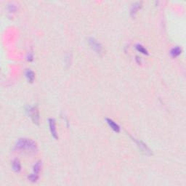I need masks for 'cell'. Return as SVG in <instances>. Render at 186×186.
Instances as JSON below:
<instances>
[{"instance_id":"cell-9","label":"cell","mask_w":186,"mask_h":186,"mask_svg":"<svg viewBox=\"0 0 186 186\" xmlns=\"http://www.w3.org/2000/svg\"><path fill=\"white\" fill-rule=\"evenodd\" d=\"M41 170H42V161H39L34 164L33 168V173L32 174H35L36 176H39V172H40Z\"/></svg>"},{"instance_id":"cell-4","label":"cell","mask_w":186,"mask_h":186,"mask_svg":"<svg viewBox=\"0 0 186 186\" xmlns=\"http://www.w3.org/2000/svg\"><path fill=\"white\" fill-rule=\"evenodd\" d=\"M89 42H90V46H92V48L95 50L97 53L101 54V53H102V50H103L102 46H101V44H100L99 42H97L95 39L90 38V39H89Z\"/></svg>"},{"instance_id":"cell-13","label":"cell","mask_w":186,"mask_h":186,"mask_svg":"<svg viewBox=\"0 0 186 186\" xmlns=\"http://www.w3.org/2000/svg\"><path fill=\"white\" fill-rule=\"evenodd\" d=\"M38 179H39V176H36L35 175V174H31L29 176V180H30L31 182H33V183H35V182L37 181Z\"/></svg>"},{"instance_id":"cell-14","label":"cell","mask_w":186,"mask_h":186,"mask_svg":"<svg viewBox=\"0 0 186 186\" xmlns=\"http://www.w3.org/2000/svg\"><path fill=\"white\" fill-rule=\"evenodd\" d=\"M33 57H34L33 55H32V54H30V55H29V57H28V60H29V61H31V60H33Z\"/></svg>"},{"instance_id":"cell-8","label":"cell","mask_w":186,"mask_h":186,"mask_svg":"<svg viewBox=\"0 0 186 186\" xmlns=\"http://www.w3.org/2000/svg\"><path fill=\"white\" fill-rule=\"evenodd\" d=\"M12 170H14L16 172H19L21 170V162L18 159H15L12 161Z\"/></svg>"},{"instance_id":"cell-3","label":"cell","mask_w":186,"mask_h":186,"mask_svg":"<svg viewBox=\"0 0 186 186\" xmlns=\"http://www.w3.org/2000/svg\"><path fill=\"white\" fill-rule=\"evenodd\" d=\"M133 140H135V143H136V144H137V147L139 148L140 150H141L142 152H143L145 154H146V155H151L152 154L151 150H150V148H149L148 147V146H146L144 143H143V142L140 141V140H137L134 139V138H133Z\"/></svg>"},{"instance_id":"cell-6","label":"cell","mask_w":186,"mask_h":186,"mask_svg":"<svg viewBox=\"0 0 186 186\" xmlns=\"http://www.w3.org/2000/svg\"><path fill=\"white\" fill-rule=\"evenodd\" d=\"M105 120H106V122H107V124H108V126H109L110 127H111V129L114 131V132H120V127H119L117 124L115 122H114L112 119L107 118V119H105Z\"/></svg>"},{"instance_id":"cell-5","label":"cell","mask_w":186,"mask_h":186,"mask_svg":"<svg viewBox=\"0 0 186 186\" xmlns=\"http://www.w3.org/2000/svg\"><path fill=\"white\" fill-rule=\"evenodd\" d=\"M49 126H50V130L51 132V135L55 139L57 138V129H56V123L55 120L54 119H49Z\"/></svg>"},{"instance_id":"cell-12","label":"cell","mask_w":186,"mask_h":186,"mask_svg":"<svg viewBox=\"0 0 186 186\" xmlns=\"http://www.w3.org/2000/svg\"><path fill=\"white\" fill-rule=\"evenodd\" d=\"M136 49L138 50L139 52L142 53L143 54L145 55H148V51L146 48H145L144 46H142L141 44H137L136 45Z\"/></svg>"},{"instance_id":"cell-2","label":"cell","mask_w":186,"mask_h":186,"mask_svg":"<svg viewBox=\"0 0 186 186\" xmlns=\"http://www.w3.org/2000/svg\"><path fill=\"white\" fill-rule=\"evenodd\" d=\"M29 114L31 116L32 121L36 124H39V112L38 108L36 106L31 107L29 108Z\"/></svg>"},{"instance_id":"cell-10","label":"cell","mask_w":186,"mask_h":186,"mask_svg":"<svg viewBox=\"0 0 186 186\" xmlns=\"http://www.w3.org/2000/svg\"><path fill=\"white\" fill-rule=\"evenodd\" d=\"M25 75H26V77L28 81H29V82H33L35 79V74L34 73V71H32L30 69L29 70L28 69L27 71H26Z\"/></svg>"},{"instance_id":"cell-1","label":"cell","mask_w":186,"mask_h":186,"mask_svg":"<svg viewBox=\"0 0 186 186\" xmlns=\"http://www.w3.org/2000/svg\"><path fill=\"white\" fill-rule=\"evenodd\" d=\"M15 148L18 150H25L34 152L37 150L36 143L34 140L26 138L19 139L15 144Z\"/></svg>"},{"instance_id":"cell-11","label":"cell","mask_w":186,"mask_h":186,"mask_svg":"<svg viewBox=\"0 0 186 186\" xmlns=\"http://www.w3.org/2000/svg\"><path fill=\"white\" fill-rule=\"evenodd\" d=\"M181 52L182 50L180 47H179V46H175V47L172 49L171 51H170V54H171L172 57H176L181 54Z\"/></svg>"},{"instance_id":"cell-7","label":"cell","mask_w":186,"mask_h":186,"mask_svg":"<svg viewBox=\"0 0 186 186\" xmlns=\"http://www.w3.org/2000/svg\"><path fill=\"white\" fill-rule=\"evenodd\" d=\"M141 4H142L141 2H135V3L132 5L130 9L131 16L135 17V15H136V13L137 12L138 10L141 8Z\"/></svg>"}]
</instances>
